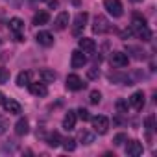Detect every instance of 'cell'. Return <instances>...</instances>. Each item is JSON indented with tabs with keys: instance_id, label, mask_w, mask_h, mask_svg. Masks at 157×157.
Segmentation results:
<instances>
[{
	"instance_id": "cell-5",
	"label": "cell",
	"mask_w": 157,
	"mask_h": 157,
	"mask_svg": "<svg viewBox=\"0 0 157 157\" xmlns=\"http://www.w3.org/2000/svg\"><path fill=\"white\" fill-rule=\"evenodd\" d=\"M85 85L87 83H83V80L78 74H68L67 76V89L68 91H82V89H85Z\"/></svg>"
},
{
	"instance_id": "cell-12",
	"label": "cell",
	"mask_w": 157,
	"mask_h": 157,
	"mask_svg": "<svg viewBox=\"0 0 157 157\" xmlns=\"http://www.w3.org/2000/svg\"><path fill=\"white\" fill-rule=\"evenodd\" d=\"M30 87V93L33 94V96H46L48 94V87H46V83L44 82H35V83H30L28 85Z\"/></svg>"
},
{
	"instance_id": "cell-10",
	"label": "cell",
	"mask_w": 157,
	"mask_h": 157,
	"mask_svg": "<svg viewBox=\"0 0 157 157\" xmlns=\"http://www.w3.org/2000/svg\"><path fill=\"white\" fill-rule=\"evenodd\" d=\"M129 105L133 109H137V111H142V107H144V93L142 91H135L131 94V98H129Z\"/></svg>"
},
{
	"instance_id": "cell-24",
	"label": "cell",
	"mask_w": 157,
	"mask_h": 157,
	"mask_svg": "<svg viewBox=\"0 0 157 157\" xmlns=\"http://www.w3.org/2000/svg\"><path fill=\"white\" fill-rule=\"evenodd\" d=\"M80 142L85 144V146L93 144V142H94V133H91V131H82V133H80Z\"/></svg>"
},
{
	"instance_id": "cell-19",
	"label": "cell",
	"mask_w": 157,
	"mask_h": 157,
	"mask_svg": "<svg viewBox=\"0 0 157 157\" xmlns=\"http://www.w3.org/2000/svg\"><path fill=\"white\" fill-rule=\"evenodd\" d=\"M39 76H41V80H43L44 83H52V82H56V78H57V74H56L54 70H50V68H43V70L39 72Z\"/></svg>"
},
{
	"instance_id": "cell-23",
	"label": "cell",
	"mask_w": 157,
	"mask_h": 157,
	"mask_svg": "<svg viewBox=\"0 0 157 157\" xmlns=\"http://www.w3.org/2000/svg\"><path fill=\"white\" fill-rule=\"evenodd\" d=\"M142 26H146V19L140 17V15H133V21H131V32H135V30H139V28H142Z\"/></svg>"
},
{
	"instance_id": "cell-25",
	"label": "cell",
	"mask_w": 157,
	"mask_h": 157,
	"mask_svg": "<svg viewBox=\"0 0 157 157\" xmlns=\"http://www.w3.org/2000/svg\"><path fill=\"white\" fill-rule=\"evenodd\" d=\"M115 107H117V111H118L120 115H126V113H128V109H129V104H128V100L118 98V100H117V104H115Z\"/></svg>"
},
{
	"instance_id": "cell-33",
	"label": "cell",
	"mask_w": 157,
	"mask_h": 157,
	"mask_svg": "<svg viewBox=\"0 0 157 157\" xmlns=\"http://www.w3.org/2000/svg\"><path fill=\"white\" fill-rule=\"evenodd\" d=\"M87 76H89V80H96V78L100 76V70H98V67H94V68H89V70H87Z\"/></svg>"
},
{
	"instance_id": "cell-22",
	"label": "cell",
	"mask_w": 157,
	"mask_h": 157,
	"mask_svg": "<svg viewBox=\"0 0 157 157\" xmlns=\"http://www.w3.org/2000/svg\"><path fill=\"white\" fill-rule=\"evenodd\" d=\"M46 142H48V146H52V148H57V146H61V135H59L57 131H52V133H48V137H46Z\"/></svg>"
},
{
	"instance_id": "cell-7",
	"label": "cell",
	"mask_w": 157,
	"mask_h": 157,
	"mask_svg": "<svg viewBox=\"0 0 157 157\" xmlns=\"http://www.w3.org/2000/svg\"><path fill=\"white\" fill-rule=\"evenodd\" d=\"M85 63H87V57H85V54H83L82 50H74V52H72V56H70V65H72V68H82Z\"/></svg>"
},
{
	"instance_id": "cell-13",
	"label": "cell",
	"mask_w": 157,
	"mask_h": 157,
	"mask_svg": "<svg viewBox=\"0 0 157 157\" xmlns=\"http://www.w3.org/2000/svg\"><path fill=\"white\" fill-rule=\"evenodd\" d=\"M2 105H4V109H6L10 115H19V113H21V104H19L17 100H13V98H6V100L2 102Z\"/></svg>"
},
{
	"instance_id": "cell-16",
	"label": "cell",
	"mask_w": 157,
	"mask_h": 157,
	"mask_svg": "<svg viewBox=\"0 0 157 157\" xmlns=\"http://www.w3.org/2000/svg\"><path fill=\"white\" fill-rule=\"evenodd\" d=\"M15 133L21 135V137L30 133V124H28L26 118H19V120H17V124H15Z\"/></svg>"
},
{
	"instance_id": "cell-32",
	"label": "cell",
	"mask_w": 157,
	"mask_h": 157,
	"mask_svg": "<svg viewBox=\"0 0 157 157\" xmlns=\"http://www.w3.org/2000/svg\"><path fill=\"white\" fill-rule=\"evenodd\" d=\"M144 126H146V129H148V131H153V129H155V118H153L151 115H150V117H146Z\"/></svg>"
},
{
	"instance_id": "cell-18",
	"label": "cell",
	"mask_w": 157,
	"mask_h": 157,
	"mask_svg": "<svg viewBox=\"0 0 157 157\" xmlns=\"http://www.w3.org/2000/svg\"><path fill=\"white\" fill-rule=\"evenodd\" d=\"M54 24H56V28H57V30H65V28L68 26V13H67V11H61V13L56 17Z\"/></svg>"
},
{
	"instance_id": "cell-8",
	"label": "cell",
	"mask_w": 157,
	"mask_h": 157,
	"mask_svg": "<svg viewBox=\"0 0 157 157\" xmlns=\"http://www.w3.org/2000/svg\"><path fill=\"white\" fill-rule=\"evenodd\" d=\"M111 63H113L115 67H118V68L128 67V63H129V56L124 54V52H113V54H111Z\"/></svg>"
},
{
	"instance_id": "cell-30",
	"label": "cell",
	"mask_w": 157,
	"mask_h": 157,
	"mask_svg": "<svg viewBox=\"0 0 157 157\" xmlns=\"http://www.w3.org/2000/svg\"><path fill=\"white\" fill-rule=\"evenodd\" d=\"M10 82V70L0 67V83H8Z\"/></svg>"
},
{
	"instance_id": "cell-28",
	"label": "cell",
	"mask_w": 157,
	"mask_h": 157,
	"mask_svg": "<svg viewBox=\"0 0 157 157\" xmlns=\"http://www.w3.org/2000/svg\"><path fill=\"white\" fill-rule=\"evenodd\" d=\"M126 140H128V135H126V133H117V135L113 137V144H115V146H122Z\"/></svg>"
},
{
	"instance_id": "cell-36",
	"label": "cell",
	"mask_w": 157,
	"mask_h": 157,
	"mask_svg": "<svg viewBox=\"0 0 157 157\" xmlns=\"http://www.w3.org/2000/svg\"><path fill=\"white\" fill-rule=\"evenodd\" d=\"M4 100H6V96H4L2 93H0V105H2V102H4Z\"/></svg>"
},
{
	"instance_id": "cell-37",
	"label": "cell",
	"mask_w": 157,
	"mask_h": 157,
	"mask_svg": "<svg viewBox=\"0 0 157 157\" xmlns=\"http://www.w3.org/2000/svg\"><path fill=\"white\" fill-rule=\"evenodd\" d=\"M131 2H142V0H131Z\"/></svg>"
},
{
	"instance_id": "cell-2",
	"label": "cell",
	"mask_w": 157,
	"mask_h": 157,
	"mask_svg": "<svg viewBox=\"0 0 157 157\" xmlns=\"http://www.w3.org/2000/svg\"><path fill=\"white\" fill-rule=\"evenodd\" d=\"M104 8H105L107 13L113 15L115 19L122 17V13H124V8H122V2H120V0H104Z\"/></svg>"
},
{
	"instance_id": "cell-21",
	"label": "cell",
	"mask_w": 157,
	"mask_h": 157,
	"mask_svg": "<svg viewBox=\"0 0 157 157\" xmlns=\"http://www.w3.org/2000/svg\"><path fill=\"white\" fill-rule=\"evenodd\" d=\"M30 78H32V74H30L28 70L19 72V76H17V85H19V87H26V85H30Z\"/></svg>"
},
{
	"instance_id": "cell-14",
	"label": "cell",
	"mask_w": 157,
	"mask_h": 157,
	"mask_svg": "<svg viewBox=\"0 0 157 157\" xmlns=\"http://www.w3.org/2000/svg\"><path fill=\"white\" fill-rule=\"evenodd\" d=\"M76 120H78L76 111H68V113L65 115V118H63V128H65L67 131H72V129L76 128Z\"/></svg>"
},
{
	"instance_id": "cell-20",
	"label": "cell",
	"mask_w": 157,
	"mask_h": 157,
	"mask_svg": "<svg viewBox=\"0 0 157 157\" xmlns=\"http://www.w3.org/2000/svg\"><path fill=\"white\" fill-rule=\"evenodd\" d=\"M133 33H135V35H137L139 39H142V41H146V43H148V41H151V30H150L148 26H142V28H139V30H135Z\"/></svg>"
},
{
	"instance_id": "cell-35",
	"label": "cell",
	"mask_w": 157,
	"mask_h": 157,
	"mask_svg": "<svg viewBox=\"0 0 157 157\" xmlns=\"http://www.w3.org/2000/svg\"><path fill=\"white\" fill-rule=\"evenodd\" d=\"M48 6H50V8H57V0H50Z\"/></svg>"
},
{
	"instance_id": "cell-17",
	"label": "cell",
	"mask_w": 157,
	"mask_h": 157,
	"mask_svg": "<svg viewBox=\"0 0 157 157\" xmlns=\"http://www.w3.org/2000/svg\"><path fill=\"white\" fill-rule=\"evenodd\" d=\"M48 21H50V13L44 11V10H41V11H37V13L33 15V24H37V26H43V24H46Z\"/></svg>"
},
{
	"instance_id": "cell-11",
	"label": "cell",
	"mask_w": 157,
	"mask_h": 157,
	"mask_svg": "<svg viewBox=\"0 0 157 157\" xmlns=\"http://www.w3.org/2000/svg\"><path fill=\"white\" fill-rule=\"evenodd\" d=\"M78 44H80V50H82L83 54H94V50H96L94 39H89V37H82Z\"/></svg>"
},
{
	"instance_id": "cell-34",
	"label": "cell",
	"mask_w": 157,
	"mask_h": 157,
	"mask_svg": "<svg viewBox=\"0 0 157 157\" xmlns=\"http://www.w3.org/2000/svg\"><path fill=\"white\" fill-rule=\"evenodd\" d=\"M6 129H8V120H6L2 115H0V135H4Z\"/></svg>"
},
{
	"instance_id": "cell-3",
	"label": "cell",
	"mask_w": 157,
	"mask_h": 157,
	"mask_svg": "<svg viewBox=\"0 0 157 157\" xmlns=\"http://www.w3.org/2000/svg\"><path fill=\"white\" fill-rule=\"evenodd\" d=\"M109 21H107V17H104V15H96L94 17V21H93V32L94 33H98V35H102V33H105V32H109Z\"/></svg>"
},
{
	"instance_id": "cell-6",
	"label": "cell",
	"mask_w": 157,
	"mask_h": 157,
	"mask_svg": "<svg viewBox=\"0 0 157 157\" xmlns=\"http://www.w3.org/2000/svg\"><path fill=\"white\" fill-rule=\"evenodd\" d=\"M87 21H89V13L87 11H80L74 17V35H80L82 33V30L85 28Z\"/></svg>"
},
{
	"instance_id": "cell-26",
	"label": "cell",
	"mask_w": 157,
	"mask_h": 157,
	"mask_svg": "<svg viewBox=\"0 0 157 157\" xmlns=\"http://www.w3.org/2000/svg\"><path fill=\"white\" fill-rule=\"evenodd\" d=\"M61 144H63L65 151H74L76 150V140L74 139H61Z\"/></svg>"
},
{
	"instance_id": "cell-15",
	"label": "cell",
	"mask_w": 157,
	"mask_h": 157,
	"mask_svg": "<svg viewBox=\"0 0 157 157\" xmlns=\"http://www.w3.org/2000/svg\"><path fill=\"white\" fill-rule=\"evenodd\" d=\"M35 39H37V43H39L41 46H52V44H54V37H52L50 32H39Z\"/></svg>"
},
{
	"instance_id": "cell-27",
	"label": "cell",
	"mask_w": 157,
	"mask_h": 157,
	"mask_svg": "<svg viewBox=\"0 0 157 157\" xmlns=\"http://www.w3.org/2000/svg\"><path fill=\"white\" fill-rule=\"evenodd\" d=\"M100 100H102V93H100V91H91L89 102H91L93 105H98V104H100Z\"/></svg>"
},
{
	"instance_id": "cell-4",
	"label": "cell",
	"mask_w": 157,
	"mask_h": 157,
	"mask_svg": "<svg viewBox=\"0 0 157 157\" xmlns=\"http://www.w3.org/2000/svg\"><path fill=\"white\" fill-rule=\"evenodd\" d=\"M10 30L15 33V41H22V33H24V21L21 17H13L10 19Z\"/></svg>"
},
{
	"instance_id": "cell-1",
	"label": "cell",
	"mask_w": 157,
	"mask_h": 157,
	"mask_svg": "<svg viewBox=\"0 0 157 157\" xmlns=\"http://www.w3.org/2000/svg\"><path fill=\"white\" fill-rule=\"evenodd\" d=\"M91 122H93V128L98 135H105L107 129H109V118L104 117V115H96V117H91Z\"/></svg>"
},
{
	"instance_id": "cell-29",
	"label": "cell",
	"mask_w": 157,
	"mask_h": 157,
	"mask_svg": "<svg viewBox=\"0 0 157 157\" xmlns=\"http://www.w3.org/2000/svg\"><path fill=\"white\" fill-rule=\"evenodd\" d=\"M76 117L82 118L83 122H85V120H91V115H89V111H87L85 107H80V109H78V111H76Z\"/></svg>"
},
{
	"instance_id": "cell-31",
	"label": "cell",
	"mask_w": 157,
	"mask_h": 157,
	"mask_svg": "<svg viewBox=\"0 0 157 157\" xmlns=\"http://www.w3.org/2000/svg\"><path fill=\"white\" fill-rule=\"evenodd\" d=\"M128 52H135L133 56L137 57V59H144L146 56H144V52L140 50V48H137V46H128Z\"/></svg>"
},
{
	"instance_id": "cell-9",
	"label": "cell",
	"mask_w": 157,
	"mask_h": 157,
	"mask_svg": "<svg viewBox=\"0 0 157 157\" xmlns=\"http://www.w3.org/2000/svg\"><path fill=\"white\" fill-rule=\"evenodd\" d=\"M142 151H144V146L139 140H129L126 146V153L131 157H139V155H142Z\"/></svg>"
}]
</instances>
